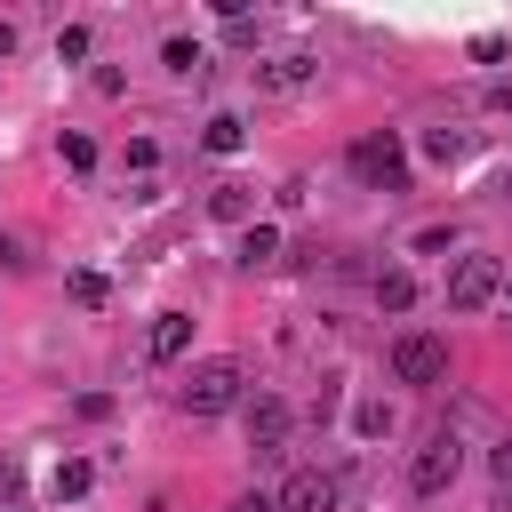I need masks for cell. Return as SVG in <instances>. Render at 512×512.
I'll return each mask as SVG.
<instances>
[{
    "mask_svg": "<svg viewBox=\"0 0 512 512\" xmlns=\"http://www.w3.org/2000/svg\"><path fill=\"white\" fill-rule=\"evenodd\" d=\"M72 296H80V304H88V312H96V304H104V296H112V288H104V272H72Z\"/></svg>",
    "mask_w": 512,
    "mask_h": 512,
    "instance_id": "e0dca14e",
    "label": "cell"
},
{
    "mask_svg": "<svg viewBox=\"0 0 512 512\" xmlns=\"http://www.w3.org/2000/svg\"><path fill=\"white\" fill-rule=\"evenodd\" d=\"M280 440H288V408L264 392V400H248V448L256 456H280Z\"/></svg>",
    "mask_w": 512,
    "mask_h": 512,
    "instance_id": "52a82bcc",
    "label": "cell"
},
{
    "mask_svg": "<svg viewBox=\"0 0 512 512\" xmlns=\"http://www.w3.org/2000/svg\"><path fill=\"white\" fill-rule=\"evenodd\" d=\"M240 360H200L184 384H176V400H184V416H224V408H240Z\"/></svg>",
    "mask_w": 512,
    "mask_h": 512,
    "instance_id": "6da1fadb",
    "label": "cell"
},
{
    "mask_svg": "<svg viewBox=\"0 0 512 512\" xmlns=\"http://www.w3.org/2000/svg\"><path fill=\"white\" fill-rule=\"evenodd\" d=\"M224 512H272V496H240V504H224Z\"/></svg>",
    "mask_w": 512,
    "mask_h": 512,
    "instance_id": "44dd1931",
    "label": "cell"
},
{
    "mask_svg": "<svg viewBox=\"0 0 512 512\" xmlns=\"http://www.w3.org/2000/svg\"><path fill=\"white\" fill-rule=\"evenodd\" d=\"M312 80V56H272L264 64V88H304Z\"/></svg>",
    "mask_w": 512,
    "mask_h": 512,
    "instance_id": "7c38bea8",
    "label": "cell"
},
{
    "mask_svg": "<svg viewBox=\"0 0 512 512\" xmlns=\"http://www.w3.org/2000/svg\"><path fill=\"white\" fill-rule=\"evenodd\" d=\"M392 376H400V384H440V376H448V336H432V328L392 336Z\"/></svg>",
    "mask_w": 512,
    "mask_h": 512,
    "instance_id": "7a4b0ae2",
    "label": "cell"
},
{
    "mask_svg": "<svg viewBox=\"0 0 512 512\" xmlns=\"http://www.w3.org/2000/svg\"><path fill=\"white\" fill-rule=\"evenodd\" d=\"M352 176H360V184H384V192H400V184H408V152H400V136H392V128L360 136V144H352Z\"/></svg>",
    "mask_w": 512,
    "mask_h": 512,
    "instance_id": "3957f363",
    "label": "cell"
},
{
    "mask_svg": "<svg viewBox=\"0 0 512 512\" xmlns=\"http://www.w3.org/2000/svg\"><path fill=\"white\" fill-rule=\"evenodd\" d=\"M8 488H16V472H8V464H0V496H8Z\"/></svg>",
    "mask_w": 512,
    "mask_h": 512,
    "instance_id": "603a6c76",
    "label": "cell"
},
{
    "mask_svg": "<svg viewBox=\"0 0 512 512\" xmlns=\"http://www.w3.org/2000/svg\"><path fill=\"white\" fill-rule=\"evenodd\" d=\"M272 256H280V232H272V224H248V232H240V264L256 272V264H272Z\"/></svg>",
    "mask_w": 512,
    "mask_h": 512,
    "instance_id": "8fae6325",
    "label": "cell"
},
{
    "mask_svg": "<svg viewBox=\"0 0 512 512\" xmlns=\"http://www.w3.org/2000/svg\"><path fill=\"white\" fill-rule=\"evenodd\" d=\"M64 168H80V176H88V168H96V144H88V136H80V128H64Z\"/></svg>",
    "mask_w": 512,
    "mask_h": 512,
    "instance_id": "2e32d148",
    "label": "cell"
},
{
    "mask_svg": "<svg viewBox=\"0 0 512 512\" xmlns=\"http://www.w3.org/2000/svg\"><path fill=\"white\" fill-rule=\"evenodd\" d=\"M0 56H16V24H0Z\"/></svg>",
    "mask_w": 512,
    "mask_h": 512,
    "instance_id": "7402d4cb",
    "label": "cell"
},
{
    "mask_svg": "<svg viewBox=\"0 0 512 512\" xmlns=\"http://www.w3.org/2000/svg\"><path fill=\"white\" fill-rule=\"evenodd\" d=\"M248 208H256L248 184H216V192H208V216H216V224H248Z\"/></svg>",
    "mask_w": 512,
    "mask_h": 512,
    "instance_id": "9c48e42d",
    "label": "cell"
},
{
    "mask_svg": "<svg viewBox=\"0 0 512 512\" xmlns=\"http://www.w3.org/2000/svg\"><path fill=\"white\" fill-rule=\"evenodd\" d=\"M184 344H192V312H152L144 352H152V360H184Z\"/></svg>",
    "mask_w": 512,
    "mask_h": 512,
    "instance_id": "ba28073f",
    "label": "cell"
},
{
    "mask_svg": "<svg viewBox=\"0 0 512 512\" xmlns=\"http://www.w3.org/2000/svg\"><path fill=\"white\" fill-rule=\"evenodd\" d=\"M0 264H8V272H24V248H16V240H0Z\"/></svg>",
    "mask_w": 512,
    "mask_h": 512,
    "instance_id": "ffe728a7",
    "label": "cell"
},
{
    "mask_svg": "<svg viewBox=\"0 0 512 512\" xmlns=\"http://www.w3.org/2000/svg\"><path fill=\"white\" fill-rule=\"evenodd\" d=\"M272 512H336V480L328 472H288L280 496H272Z\"/></svg>",
    "mask_w": 512,
    "mask_h": 512,
    "instance_id": "8992f818",
    "label": "cell"
},
{
    "mask_svg": "<svg viewBox=\"0 0 512 512\" xmlns=\"http://www.w3.org/2000/svg\"><path fill=\"white\" fill-rule=\"evenodd\" d=\"M56 56H72V64H80V56H88V24H64V32H56Z\"/></svg>",
    "mask_w": 512,
    "mask_h": 512,
    "instance_id": "ac0fdd59",
    "label": "cell"
},
{
    "mask_svg": "<svg viewBox=\"0 0 512 512\" xmlns=\"http://www.w3.org/2000/svg\"><path fill=\"white\" fill-rule=\"evenodd\" d=\"M496 288H504V264H496V256H464V264L448 272V304H456V312H480Z\"/></svg>",
    "mask_w": 512,
    "mask_h": 512,
    "instance_id": "5b68a950",
    "label": "cell"
},
{
    "mask_svg": "<svg viewBox=\"0 0 512 512\" xmlns=\"http://www.w3.org/2000/svg\"><path fill=\"white\" fill-rule=\"evenodd\" d=\"M200 144H208V152H240V144H248V128H240L232 112H216V120L200 128Z\"/></svg>",
    "mask_w": 512,
    "mask_h": 512,
    "instance_id": "4fadbf2b",
    "label": "cell"
},
{
    "mask_svg": "<svg viewBox=\"0 0 512 512\" xmlns=\"http://www.w3.org/2000/svg\"><path fill=\"white\" fill-rule=\"evenodd\" d=\"M48 488H56V496H64V504H80V496H88V488H96V464H80V456H64V464H56V472H48Z\"/></svg>",
    "mask_w": 512,
    "mask_h": 512,
    "instance_id": "30bf717a",
    "label": "cell"
},
{
    "mask_svg": "<svg viewBox=\"0 0 512 512\" xmlns=\"http://www.w3.org/2000/svg\"><path fill=\"white\" fill-rule=\"evenodd\" d=\"M376 304H384V312H408V304H416V280H408V272H376Z\"/></svg>",
    "mask_w": 512,
    "mask_h": 512,
    "instance_id": "5bb4252c",
    "label": "cell"
},
{
    "mask_svg": "<svg viewBox=\"0 0 512 512\" xmlns=\"http://www.w3.org/2000/svg\"><path fill=\"white\" fill-rule=\"evenodd\" d=\"M488 464H496V480H504V488H512V440H504V448H496V456H488Z\"/></svg>",
    "mask_w": 512,
    "mask_h": 512,
    "instance_id": "d6986e66",
    "label": "cell"
},
{
    "mask_svg": "<svg viewBox=\"0 0 512 512\" xmlns=\"http://www.w3.org/2000/svg\"><path fill=\"white\" fill-rule=\"evenodd\" d=\"M456 472H464V448H456V432H432V440L408 456V488H416V496H440Z\"/></svg>",
    "mask_w": 512,
    "mask_h": 512,
    "instance_id": "277c9868",
    "label": "cell"
},
{
    "mask_svg": "<svg viewBox=\"0 0 512 512\" xmlns=\"http://www.w3.org/2000/svg\"><path fill=\"white\" fill-rule=\"evenodd\" d=\"M160 64H168V72H176V80H200V72H208V64H200V48H192V40H168V48H160Z\"/></svg>",
    "mask_w": 512,
    "mask_h": 512,
    "instance_id": "9a60e30c",
    "label": "cell"
}]
</instances>
